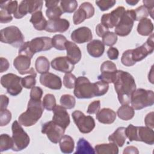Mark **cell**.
<instances>
[{
    "instance_id": "obj_1",
    "label": "cell",
    "mask_w": 154,
    "mask_h": 154,
    "mask_svg": "<svg viewBox=\"0 0 154 154\" xmlns=\"http://www.w3.org/2000/svg\"><path fill=\"white\" fill-rule=\"evenodd\" d=\"M113 83L119 102L122 105H128L133 92L136 90L134 77L127 72L119 70Z\"/></svg>"
},
{
    "instance_id": "obj_2",
    "label": "cell",
    "mask_w": 154,
    "mask_h": 154,
    "mask_svg": "<svg viewBox=\"0 0 154 154\" xmlns=\"http://www.w3.org/2000/svg\"><path fill=\"white\" fill-rule=\"evenodd\" d=\"M44 108L41 100L30 99L26 111L22 113L18 118L19 122L26 127L33 126L41 118Z\"/></svg>"
},
{
    "instance_id": "obj_3",
    "label": "cell",
    "mask_w": 154,
    "mask_h": 154,
    "mask_svg": "<svg viewBox=\"0 0 154 154\" xmlns=\"http://www.w3.org/2000/svg\"><path fill=\"white\" fill-rule=\"evenodd\" d=\"M52 48V38L49 37H39L25 42L19 50V55H24L32 58L38 52L50 50Z\"/></svg>"
},
{
    "instance_id": "obj_4",
    "label": "cell",
    "mask_w": 154,
    "mask_h": 154,
    "mask_svg": "<svg viewBox=\"0 0 154 154\" xmlns=\"http://www.w3.org/2000/svg\"><path fill=\"white\" fill-rule=\"evenodd\" d=\"M131 102L134 109L140 110L152 106L154 103V93L152 90L138 88L131 96Z\"/></svg>"
},
{
    "instance_id": "obj_5",
    "label": "cell",
    "mask_w": 154,
    "mask_h": 154,
    "mask_svg": "<svg viewBox=\"0 0 154 154\" xmlns=\"http://www.w3.org/2000/svg\"><path fill=\"white\" fill-rule=\"evenodd\" d=\"M1 42L11 45L15 48H20L24 43V36L18 27L10 26L1 30Z\"/></svg>"
},
{
    "instance_id": "obj_6",
    "label": "cell",
    "mask_w": 154,
    "mask_h": 154,
    "mask_svg": "<svg viewBox=\"0 0 154 154\" xmlns=\"http://www.w3.org/2000/svg\"><path fill=\"white\" fill-rule=\"evenodd\" d=\"M74 95L78 99H90L96 96L94 83H91L85 76L76 78L74 87Z\"/></svg>"
},
{
    "instance_id": "obj_7",
    "label": "cell",
    "mask_w": 154,
    "mask_h": 154,
    "mask_svg": "<svg viewBox=\"0 0 154 154\" xmlns=\"http://www.w3.org/2000/svg\"><path fill=\"white\" fill-rule=\"evenodd\" d=\"M12 138L13 140L14 151H20L25 149L30 142V138L27 133L23 130L19 122L15 120L11 126Z\"/></svg>"
},
{
    "instance_id": "obj_8",
    "label": "cell",
    "mask_w": 154,
    "mask_h": 154,
    "mask_svg": "<svg viewBox=\"0 0 154 154\" xmlns=\"http://www.w3.org/2000/svg\"><path fill=\"white\" fill-rule=\"evenodd\" d=\"M135 20L134 10H126L120 21L115 26V34L121 37L128 35L131 31Z\"/></svg>"
},
{
    "instance_id": "obj_9",
    "label": "cell",
    "mask_w": 154,
    "mask_h": 154,
    "mask_svg": "<svg viewBox=\"0 0 154 154\" xmlns=\"http://www.w3.org/2000/svg\"><path fill=\"white\" fill-rule=\"evenodd\" d=\"M21 81L22 78L11 73L5 74L1 78V85L7 89V93L13 96L18 95L22 91Z\"/></svg>"
},
{
    "instance_id": "obj_10",
    "label": "cell",
    "mask_w": 154,
    "mask_h": 154,
    "mask_svg": "<svg viewBox=\"0 0 154 154\" xmlns=\"http://www.w3.org/2000/svg\"><path fill=\"white\" fill-rule=\"evenodd\" d=\"M74 123L81 133L88 134L95 128V122L93 117L85 116L79 110L73 111L72 114Z\"/></svg>"
},
{
    "instance_id": "obj_11",
    "label": "cell",
    "mask_w": 154,
    "mask_h": 154,
    "mask_svg": "<svg viewBox=\"0 0 154 154\" xmlns=\"http://www.w3.org/2000/svg\"><path fill=\"white\" fill-rule=\"evenodd\" d=\"M64 132L65 129L52 120L44 123L42 127V133L46 134L48 139L55 144L60 141Z\"/></svg>"
},
{
    "instance_id": "obj_12",
    "label": "cell",
    "mask_w": 154,
    "mask_h": 154,
    "mask_svg": "<svg viewBox=\"0 0 154 154\" xmlns=\"http://www.w3.org/2000/svg\"><path fill=\"white\" fill-rule=\"evenodd\" d=\"M43 3L42 1H22L20 2L16 12L13 16L16 19H20L28 13L33 14L36 11H41Z\"/></svg>"
},
{
    "instance_id": "obj_13",
    "label": "cell",
    "mask_w": 154,
    "mask_h": 154,
    "mask_svg": "<svg viewBox=\"0 0 154 154\" xmlns=\"http://www.w3.org/2000/svg\"><path fill=\"white\" fill-rule=\"evenodd\" d=\"M154 50L153 34H150L147 41L141 46L132 49V58L136 63L144 59L148 55L151 54Z\"/></svg>"
},
{
    "instance_id": "obj_14",
    "label": "cell",
    "mask_w": 154,
    "mask_h": 154,
    "mask_svg": "<svg viewBox=\"0 0 154 154\" xmlns=\"http://www.w3.org/2000/svg\"><path fill=\"white\" fill-rule=\"evenodd\" d=\"M125 11V8L123 7L119 6L111 12L103 14L100 19L101 24L108 29L115 27L120 21Z\"/></svg>"
},
{
    "instance_id": "obj_15",
    "label": "cell",
    "mask_w": 154,
    "mask_h": 154,
    "mask_svg": "<svg viewBox=\"0 0 154 154\" xmlns=\"http://www.w3.org/2000/svg\"><path fill=\"white\" fill-rule=\"evenodd\" d=\"M94 14V8L88 2L82 3L77 11L73 14V21L75 25H78L86 19L91 18Z\"/></svg>"
},
{
    "instance_id": "obj_16",
    "label": "cell",
    "mask_w": 154,
    "mask_h": 154,
    "mask_svg": "<svg viewBox=\"0 0 154 154\" xmlns=\"http://www.w3.org/2000/svg\"><path fill=\"white\" fill-rule=\"evenodd\" d=\"M116 65L112 61L107 60L100 66V75L98 76V79L107 83H113L117 73Z\"/></svg>"
},
{
    "instance_id": "obj_17",
    "label": "cell",
    "mask_w": 154,
    "mask_h": 154,
    "mask_svg": "<svg viewBox=\"0 0 154 154\" xmlns=\"http://www.w3.org/2000/svg\"><path fill=\"white\" fill-rule=\"evenodd\" d=\"M31 58L24 55H19L13 61V66L21 75L29 74L37 76L34 69L30 67Z\"/></svg>"
},
{
    "instance_id": "obj_18",
    "label": "cell",
    "mask_w": 154,
    "mask_h": 154,
    "mask_svg": "<svg viewBox=\"0 0 154 154\" xmlns=\"http://www.w3.org/2000/svg\"><path fill=\"white\" fill-rule=\"evenodd\" d=\"M52 121L66 129L70 124V117L66 109L61 105H56L52 110Z\"/></svg>"
},
{
    "instance_id": "obj_19",
    "label": "cell",
    "mask_w": 154,
    "mask_h": 154,
    "mask_svg": "<svg viewBox=\"0 0 154 154\" xmlns=\"http://www.w3.org/2000/svg\"><path fill=\"white\" fill-rule=\"evenodd\" d=\"M40 82L42 85L52 90H60L62 86L61 78L52 73H45L40 76Z\"/></svg>"
},
{
    "instance_id": "obj_20",
    "label": "cell",
    "mask_w": 154,
    "mask_h": 154,
    "mask_svg": "<svg viewBox=\"0 0 154 154\" xmlns=\"http://www.w3.org/2000/svg\"><path fill=\"white\" fill-rule=\"evenodd\" d=\"M69 20L66 19L58 18L47 21L45 31L49 32H64L69 29Z\"/></svg>"
},
{
    "instance_id": "obj_21",
    "label": "cell",
    "mask_w": 154,
    "mask_h": 154,
    "mask_svg": "<svg viewBox=\"0 0 154 154\" xmlns=\"http://www.w3.org/2000/svg\"><path fill=\"white\" fill-rule=\"evenodd\" d=\"M70 37L74 42L81 44L91 41L93 38V34L89 28L82 26L74 30L72 32Z\"/></svg>"
},
{
    "instance_id": "obj_22",
    "label": "cell",
    "mask_w": 154,
    "mask_h": 154,
    "mask_svg": "<svg viewBox=\"0 0 154 154\" xmlns=\"http://www.w3.org/2000/svg\"><path fill=\"white\" fill-rule=\"evenodd\" d=\"M51 66L55 70L63 72L70 73L74 69V64L67 57H58L51 61Z\"/></svg>"
},
{
    "instance_id": "obj_23",
    "label": "cell",
    "mask_w": 154,
    "mask_h": 154,
    "mask_svg": "<svg viewBox=\"0 0 154 154\" xmlns=\"http://www.w3.org/2000/svg\"><path fill=\"white\" fill-rule=\"evenodd\" d=\"M67 52V57L74 65L77 64L81 59V52L79 47L70 41H67L65 44Z\"/></svg>"
},
{
    "instance_id": "obj_24",
    "label": "cell",
    "mask_w": 154,
    "mask_h": 154,
    "mask_svg": "<svg viewBox=\"0 0 154 154\" xmlns=\"http://www.w3.org/2000/svg\"><path fill=\"white\" fill-rule=\"evenodd\" d=\"M137 141H142L147 144L154 143V132L153 129L147 126H137Z\"/></svg>"
},
{
    "instance_id": "obj_25",
    "label": "cell",
    "mask_w": 154,
    "mask_h": 154,
    "mask_svg": "<svg viewBox=\"0 0 154 154\" xmlns=\"http://www.w3.org/2000/svg\"><path fill=\"white\" fill-rule=\"evenodd\" d=\"M96 119L103 124H111L116 119V113L112 109L108 108H102L96 114Z\"/></svg>"
},
{
    "instance_id": "obj_26",
    "label": "cell",
    "mask_w": 154,
    "mask_h": 154,
    "mask_svg": "<svg viewBox=\"0 0 154 154\" xmlns=\"http://www.w3.org/2000/svg\"><path fill=\"white\" fill-rule=\"evenodd\" d=\"M87 50L90 55L94 58L101 57L105 51V46L99 40H93L87 45Z\"/></svg>"
},
{
    "instance_id": "obj_27",
    "label": "cell",
    "mask_w": 154,
    "mask_h": 154,
    "mask_svg": "<svg viewBox=\"0 0 154 154\" xmlns=\"http://www.w3.org/2000/svg\"><path fill=\"white\" fill-rule=\"evenodd\" d=\"M125 128L119 127L111 135L108 137L109 142L114 143L119 147H122L127 138L125 134Z\"/></svg>"
},
{
    "instance_id": "obj_28",
    "label": "cell",
    "mask_w": 154,
    "mask_h": 154,
    "mask_svg": "<svg viewBox=\"0 0 154 154\" xmlns=\"http://www.w3.org/2000/svg\"><path fill=\"white\" fill-rule=\"evenodd\" d=\"M30 22L32 23L34 28L38 31L45 30L47 21L45 17L43 16V13L42 11H38L33 14L29 20Z\"/></svg>"
},
{
    "instance_id": "obj_29",
    "label": "cell",
    "mask_w": 154,
    "mask_h": 154,
    "mask_svg": "<svg viewBox=\"0 0 154 154\" xmlns=\"http://www.w3.org/2000/svg\"><path fill=\"white\" fill-rule=\"evenodd\" d=\"M153 31V25L152 20L144 18L139 21L137 26V31L139 34L143 36L150 35Z\"/></svg>"
},
{
    "instance_id": "obj_30",
    "label": "cell",
    "mask_w": 154,
    "mask_h": 154,
    "mask_svg": "<svg viewBox=\"0 0 154 154\" xmlns=\"http://www.w3.org/2000/svg\"><path fill=\"white\" fill-rule=\"evenodd\" d=\"M95 152L97 154H118L119 148L114 143L109 142L108 144H99L95 146Z\"/></svg>"
},
{
    "instance_id": "obj_31",
    "label": "cell",
    "mask_w": 154,
    "mask_h": 154,
    "mask_svg": "<svg viewBox=\"0 0 154 154\" xmlns=\"http://www.w3.org/2000/svg\"><path fill=\"white\" fill-rule=\"evenodd\" d=\"M59 143L61 152L64 153H70L73 152L75 147V143L73 139L70 136L68 135H63Z\"/></svg>"
},
{
    "instance_id": "obj_32",
    "label": "cell",
    "mask_w": 154,
    "mask_h": 154,
    "mask_svg": "<svg viewBox=\"0 0 154 154\" xmlns=\"http://www.w3.org/2000/svg\"><path fill=\"white\" fill-rule=\"evenodd\" d=\"M96 152L90 143L84 138H80L77 142L75 154H94Z\"/></svg>"
},
{
    "instance_id": "obj_33",
    "label": "cell",
    "mask_w": 154,
    "mask_h": 154,
    "mask_svg": "<svg viewBox=\"0 0 154 154\" xmlns=\"http://www.w3.org/2000/svg\"><path fill=\"white\" fill-rule=\"evenodd\" d=\"M118 117L123 120L127 121L132 119L135 115V111L132 106L128 105H122L117 110Z\"/></svg>"
},
{
    "instance_id": "obj_34",
    "label": "cell",
    "mask_w": 154,
    "mask_h": 154,
    "mask_svg": "<svg viewBox=\"0 0 154 154\" xmlns=\"http://www.w3.org/2000/svg\"><path fill=\"white\" fill-rule=\"evenodd\" d=\"M35 67L37 72L41 74L47 73L49 70V62L44 56L38 57L35 62Z\"/></svg>"
},
{
    "instance_id": "obj_35",
    "label": "cell",
    "mask_w": 154,
    "mask_h": 154,
    "mask_svg": "<svg viewBox=\"0 0 154 154\" xmlns=\"http://www.w3.org/2000/svg\"><path fill=\"white\" fill-rule=\"evenodd\" d=\"M13 147L12 137L7 134H2L0 136V152L8 150Z\"/></svg>"
},
{
    "instance_id": "obj_36",
    "label": "cell",
    "mask_w": 154,
    "mask_h": 154,
    "mask_svg": "<svg viewBox=\"0 0 154 154\" xmlns=\"http://www.w3.org/2000/svg\"><path fill=\"white\" fill-rule=\"evenodd\" d=\"M60 7L64 13H72L74 12L78 7V2L75 0L61 1H60Z\"/></svg>"
},
{
    "instance_id": "obj_37",
    "label": "cell",
    "mask_w": 154,
    "mask_h": 154,
    "mask_svg": "<svg viewBox=\"0 0 154 154\" xmlns=\"http://www.w3.org/2000/svg\"><path fill=\"white\" fill-rule=\"evenodd\" d=\"M67 39L65 36L61 34L55 35L52 38V46L56 49L60 51H63L66 49L65 44L67 42Z\"/></svg>"
},
{
    "instance_id": "obj_38",
    "label": "cell",
    "mask_w": 154,
    "mask_h": 154,
    "mask_svg": "<svg viewBox=\"0 0 154 154\" xmlns=\"http://www.w3.org/2000/svg\"><path fill=\"white\" fill-rule=\"evenodd\" d=\"M60 102L61 105L63 106L64 108L70 109L75 107L76 100L73 96L66 94L61 96L60 100Z\"/></svg>"
},
{
    "instance_id": "obj_39",
    "label": "cell",
    "mask_w": 154,
    "mask_h": 154,
    "mask_svg": "<svg viewBox=\"0 0 154 154\" xmlns=\"http://www.w3.org/2000/svg\"><path fill=\"white\" fill-rule=\"evenodd\" d=\"M1 9L7 11L10 14H14L18 8V2L17 1H7L0 3Z\"/></svg>"
},
{
    "instance_id": "obj_40",
    "label": "cell",
    "mask_w": 154,
    "mask_h": 154,
    "mask_svg": "<svg viewBox=\"0 0 154 154\" xmlns=\"http://www.w3.org/2000/svg\"><path fill=\"white\" fill-rule=\"evenodd\" d=\"M44 108L48 111H52L56 106V99L55 96L52 94H46L42 101Z\"/></svg>"
},
{
    "instance_id": "obj_41",
    "label": "cell",
    "mask_w": 154,
    "mask_h": 154,
    "mask_svg": "<svg viewBox=\"0 0 154 154\" xmlns=\"http://www.w3.org/2000/svg\"><path fill=\"white\" fill-rule=\"evenodd\" d=\"M94 85L96 96H102L105 94L109 88L108 83L101 80L94 82Z\"/></svg>"
},
{
    "instance_id": "obj_42",
    "label": "cell",
    "mask_w": 154,
    "mask_h": 154,
    "mask_svg": "<svg viewBox=\"0 0 154 154\" xmlns=\"http://www.w3.org/2000/svg\"><path fill=\"white\" fill-rule=\"evenodd\" d=\"M63 12L61 7H58V5L48 8L46 11V15L49 20L58 19L63 14Z\"/></svg>"
},
{
    "instance_id": "obj_43",
    "label": "cell",
    "mask_w": 154,
    "mask_h": 154,
    "mask_svg": "<svg viewBox=\"0 0 154 154\" xmlns=\"http://www.w3.org/2000/svg\"><path fill=\"white\" fill-rule=\"evenodd\" d=\"M117 41V35L113 32L108 31L102 37V43L104 45L110 46L114 45Z\"/></svg>"
},
{
    "instance_id": "obj_44",
    "label": "cell",
    "mask_w": 154,
    "mask_h": 154,
    "mask_svg": "<svg viewBox=\"0 0 154 154\" xmlns=\"http://www.w3.org/2000/svg\"><path fill=\"white\" fill-rule=\"evenodd\" d=\"M76 81V78L73 74L67 73L64 75L63 78V84L66 88L72 89L75 87Z\"/></svg>"
},
{
    "instance_id": "obj_45",
    "label": "cell",
    "mask_w": 154,
    "mask_h": 154,
    "mask_svg": "<svg viewBox=\"0 0 154 154\" xmlns=\"http://www.w3.org/2000/svg\"><path fill=\"white\" fill-rule=\"evenodd\" d=\"M121 62L124 66L128 67L132 66L135 64L132 58V49L126 50L123 53L121 58Z\"/></svg>"
},
{
    "instance_id": "obj_46",
    "label": "cell",
    "mask_w": 154,
    "mask_h": 154,
    "mask_svg": "<svg viewBox=\"0 0 154 154\" xmlns=\"http://www.w3.org/2000/svg\"><path fill=\"white\" fill-rule=\"evenodd\" d=\"M11 119V113L7 109H0V126L7 125Z\"/></svg>"
},
{
    "instance_id": "obj_47",
    "label": "cell",
    "mask_w": 154,
    "mask_h": 154,
    "mask_svg": "<svg viewBox=\"0 0 154 154\" xmlns=\"http://www.w3.org/2000/svg\"><path fill=\"white\" fill-rule=\"evenodd\" d=\"M125 134L130 141H137V126H135L132 124L129 125L125 129Z\"/></svg>"
},
{
    "instance_id": "obj_48",
    "label": "cell",
    "mask_w": 154,
    "mask_h": 154,
    "mask_svg": "<svg viewBox=\"0 0 154 154\" xmlns=\"http://www.w3.org/2000/svg\"><path fill=\"white\" fill-rule=\"evenodd\" d=\"M35 77H36L35 76L30 75L24 78H22L21 81V84L22 87L27 89H30L34 87L36 84Z\"/></svg>"
},
{
    "instance_id": "obj_49",
    "label": "cell",
    "mask_w": 154,
    "mask_h": 154,
    "mask_svg": "<svg viewBox=\"0 0 154 154\" xmlns=\"http://www.w3.org/2000/svg\"><path fill=\"white\" fill-rule=\"evenodd\" d=\"M135 14V20L140 21V20L147 18L149 16V11L144 5H141L134 10Z\"/></svg>"
},
{
    "instance_id": "obj_50",
    "label": "cell",
    "mask_w": 154,
    "mask_h": 154,
    "mask_svg": "<svg viewBox=\"0 0 154 154\" xmlns=\"http://www.w3.org/2000/svg\"><path fill=\"white\" fill-rule=\"evenodd\" d=\"M116 3L114 0H101L96 1V4L101 11H106L112 8Z\"/></svg>"
},
{
    "instance_id": "obj_51",
    "label": "cell",
    "mask_w": 154,
    "mask_h": 154,
    "mask_svg": "<svg viewBox=\"0 0 154 154\" xmlns=\"http://www.w3.org/2000/svg\"><path fill=\"white\" fill-rule=\"evenodd\" d=\"M100 102L99 100L92 102L88 106L87 112L89 114H96L100 109Z\"/></svg>"
},
{
    "instance_id": "obj_52",
    "label": "cell",
    "mask_w": 154,
    "mask_h": 154,
    "mask_svg": "<svg viewBox=\"0 0 154 154\" xmlns=\"http://www.w3.org/2000/svg\"><path fill=\"white\" fill-rule=\"evenodd\" d=\"M43 90L39 87H34L30 92V99L34 100H41L43 95Z\"/></svg>"
},
{
    "instance_id": "obj_53",
    "label": "cell",
    "mask_w": 154,
    "mask_h": 154,
    "mask_svg": "<svg viewBox=\"0 0 154 154\" xmlns=\"http://www.w3.org/2000/svg\"><path fill=\"white\" fill-rule=\"evenodd\" d=\"M13 17L7 11L1 9L0 10V22L1 23H6L11 22Z\"/></svg>"
},
{
    "instance_id": "obj_54",
    "label": "cell",
    "mask_w": 154,
    "mask_h": 154,
    "mask_svg": "<svg viewBox=\"0 0 154 154\" xmlns=\"http://www.w3.org/2000/svg\"><path fill=\"white\" fill-rule=\"evenodd\" d=\"M119 52L116 48L110 47L107 51V55L110 60H117L119 57Z\"/></svg>"
},
{
    "instance_id": "obj_55",
    "label": "cell",
    "mask_w": 154,
    "mask_h": 154,
    "mask_svg": "<svg viewBox=\"0 0 154 154\" xmlns=\"http://www.w3.org/2000/svg\"><path fill=\"white\" fill-rule=\"evenodd\" d=\"M109 31V29L103 26L102 24L99 23L96 26V32L99 37H102Z\"/></svg>"
},
{
    "instance_id": "obj_56",
    "label": "cell",
    "mask_w": 154,
    "mask_h": 154,
    "mask_svg": "<svg viewBox=\"0 0 154 154\" xmlns=\"http://www.w3.org/2000/svg\"><path fill=\"white\" fill-rule=\"evenodd\" d=\"M145 125L146 126L153 129L154 127V123H153V112H151L147 114L144 119Z\"/></svg>"
},
{
    "instance_id": "obj_57",
    "label": "cell",
    "mask_w": 154,
    "mask_h": 154,
    "mask_svg": "<svg viewBox=\"0 0 154 154\" xmlns=\"http://www.w3.org/2000/svg\"><path fill=\"white\" fill-rule=\"evenodd\" d=\"M143 2L144 3V5L146 7L149 11V14L150 15L151 17L153 18V4L154 1H143Z\"/></svg>"
},
{
    "instance_id": "obj_58",
    "label": "cell",
    "mask_w": 154,
    "mask_h": 154,
    "mask_svg": "<svg viewBox=\"0 0 154 154\" xmlns=\"http://www.w3.org/2000/svg\"><path fill=\"white\" fill-rule=\"evenodd\" d=\"M0 60H1L0 72L3 73L4 72H5L6 70H8V69L9 67V62L6 58H3V57H1Z\"/></svg>"
},
{
    "instance_id": "obj_59",
    "label": "cell",
    "mask_w": 154,
    "mask_h": 154,
    "mask_svg": "<svg viewBox=\"0 0 154 154\" xmlns=\"http://www.w3.org/2000/svg\"><path fill=\"white\" fill-rule=\"evenodd\" d=\"M9 103L8 97L5 95H1V105H0V109H7V106Z\"/></svg>"
},
{
    "instance_id": "obj_60",
    "label": "cell",
    "mask_w": 154,
    "mask_h": 154,
    "mask_svg": "<svg viewBox=\"0 0 154 154\" xmlns=\"http://www.w3.org/2000/svg\"><path fill=\"white\" fill-rule=\"evenodd\" d=\"M139 153L138 149L136 147L134 146H128L126 147L124 150H123V153H137L138 154Z\"/></svg>"
},
{
    "instance_id": "obj_61",
    "label": "cell",
    "mask_w": 154,
    "mask_h": 154,
    "mask_svg": "<svg viewBox=\"0 0 154 154\" xmlns=\"http://www.w3.org/2000/svg\"><path fill=\"white\" fill-rule=\"evenodd\" d=\"M59 2V1H45V5L47 7V8H48L58 5V4Z\"/></svg>"
},
{
    "instance_id": "obj_62",
    "label": "cell",
    "mask_w": 154,
    "mask_h": 154,
    "mask_svg": "<svg viewBox=\"0 0 154 154\" xmlns=\"http://www.w3.org/2000/svg\"><path fill=\"white\" fill-rule=\"evenodd\" d=\"M126 3H128L129 5H136L138 2V1H133V0H131V1H126Z\"/></svg>"
}]
</instances>
